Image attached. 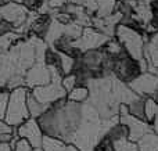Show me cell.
Instances as JSON below:
<instances>
[{"mask_svg":"<svg viewBox=\"0 0 158 151\" xmlns=\"http://www.w3.org/2000/svg\"><path fill=\"white\" fill-rule=\"evenodd\" d=\"M8 96H10V92H7V90L0 92V121H4L6 111H7Z\"/></svg>","mask_w":158,"mask_h":151,"instance_id":"4316f807","label":"cell"},{"mask_svg":"<svg viewBox=\"0 0 158 151\" xmlns=\"http://www.w3.org/2000/svg\"><path fill=\"white\" fill-rule=\"evenodd\" d=\"M0 19H2V15H0Z\"/></svg>","mask_w":158,"mask_h":151,"instance_id":"ab89813d","label":"cell"},{"mask_svg":"<svg viewBox=\"0 0 158 151\" xmlns=\"http://www.w3.org/2000/svg\"><path fill=\"white\" fill-rule=\"evenodd\" d=\"M115 39L122 44L123 51L128 53L135 61L140 65L142 72H146L148 68L147 61L144 58V46L147 39L144 38L139 29L129 25L119 24L115 29Z\"/></svg>","mask_w":158,"mask_h":151,"instance_id":"7a4b0ae2","label":"cell"},{"mask_svg":"<svg viewBox=\"0 0 158 151\" xmlns=\"http://www.w3.org/2000/svg\"><path fill=\"white\" fill-rule=\"evenodd\" d=\"M0 151H13V146L10 143H0Z\"/></svg>","mask_w":158,"mask_h":151,"instance_id":"1f68e13d","label":"cell"},{"mask_svg":"<svg viewBox=\"0 0 158 151\" xmlns=\"http://www.w3.org/2000/svg\"><path fill=\"white\" fill-rule=\"evenodd\" d=\"M89 99V89L86 86H75L68 94H67V100L71 103H77V104H83Z\"/></svg>","mask_w":158,"mask_h":151,"instance_id":"2e32d148","label":"cell"},{"mask_svg":"<svg viewBox=\"0 0 158 151\" xmlns=\"http://www.w3.org/2000/svg\"><path fill=\"white\" fill-rule=\"evenodd\" d=\"M150 6H151V8H153V11H158V0H154Z\"/></svg>","mask_w":158,"mask_h":151,"instance_id":"836d02e7","label":"cell"},{"mask_svg":"<svg viewBox=\"0 0 158 151\" xmlns=\"http://www.w3.org/2000/svg\"><path fill=\"white\" fill-rule=\"evenodd\" d=\"M111 74L114 75L117 79H119L121 82L126 83L135 79L136 76H139L142 74L140 65L128 54V53L122 51L119 55L112 60V68H111Z\"/></svg>","mask_w":158,"mask_h":151,"instance_id":"5b68a950","label":"cell"},{"mask_svg":"<svg viewBox=\"0 0 158 151\" xmlns=\"http://www.w3.org/2000/svg\"><path fill=\"white\" fill-rule=\"evenodd\" d=\"M64 151H79V149H77L74 144H67L65 150H64Z\"/></svg>","mask_w":158,"mask_h":151,"instance_id":"d6a6232c","label":"cell"},{"mask_svg":"<svg viewBox=\"0 0 158 151\" xmlns=\"http://www.w3.org/2000/svg\"><path fill=\"white\" fill-rule=\"evenodd\" d=\"M14 128L6 121H0V143H11L14 137Z\"/></svg>","mask_w":158,"mask_h":151,"instance_id":"603a6c76","label":"cell"},{"mask_svg":"<svg viewBox=\"0 0 158 151\" xmlns=\"http://www.w3.org/2000/svg\"><path fill=\"white\" fill-rule=\"evenodd\" d=\"M50 24H52V15L50 14H38L36 18L31 24L29 32L36 38L44 39V36H46L47 31L50 28Z\"/></svg>","mask_w":158,"mask_h":151,"instance_id":"4fadbf2b","label":"cell"},{"mask_svg":"<svg viewBox=\"0 0 158 151\" xmlns=\"http://www.w3.org/2000/svg\"><path fill=\"white\" fill-rule=\"evenodd\" d=\"M67 143L60 139L50 137V136H43L40 149L43 151H64L65 150Z\"/></svg>","mask_w":158,"mask_h":151,"instance_id":"ac0fdd59","label":"cell"},{"mask_svg":"<svg viewBox=\"0 0 158 151\" xmlns=\"http://www.w3.org/2000/svg\"><path fill=\"white\" fill-rule=\"evenodd\" d=\"M111 38L106 36L104 33L98 32L93 27H86L82 31L81 38L77 42H74L75 49L79 50L81 53L89 51V50H98L103 49V46L110 40Z\"/></svg>","mask_w":158,"mask_h":151,"instance_id":"52a82bcc","label":"cell"},{"mask_svg":"<svg viewBox=\"0 0 158 151\" xmlns=\"http://www.w3.org/2000/svg\"><path fill=\"white\" fill-rule=\"evenodd\" d=\"M21 39H24L18 32L13 31V32L7 33V35L0 36V53H7L15 43H18Z\"/></svg>","mask_w":158,"mask_h":151,"instance_id":"e0dca14e","label":"cell"},{"mask_svg":"<svg viewBox=\"0 0 158 151\" xmlns=\"http://www.w3.org/2000/svg\"><path fill=\"white\" fill-rule=\"evenodd\" d=\"M128 86L139 97H144V99L151 97L156 100L158 97V78L148 71L142 72L132 82H129Z\"/></svg>","mask_w":158,"mask_h":151,"instance_id":"8992f818","label":"cell"},{"mask_svg":"<svg viewBox=\"0 0 158 151\" xmlns=\"http://www.w3.org/2000/svg\"><path fill=\"white\" fill-rule=\"evenodd\" d=\"M67 3H72V4H78L79 0H67Z\"/></svg>","mask_w":158,"mask_h":151,"instance_id":"d590c367","label":"cell"},{"mask_svg":"<svg viewBox=\"0 0 158 151\" xmlns=\"http://www.w3.org/2000/svg\"><path fill=\"white\" fill-rule=\"evenodd\" d=\"M61 83H63V88L65 89L67 94H68L69 92H71L72 89L75 88V86H78L77 76H75V74H69V75H65V76H63V80H61Z\"/></svg>","mask_w":158,"mask_h":151,"instance_id":"484cf974","label":"cell"},{"mask_svg":"<svg viewBox=\"0 0 158 151\" xmlns=\"http://www.w3.org/2000/svg\"><path fill=\"white\" fill-rule=\"evenodd\" d=\"M137 2H140V0H125V3H129V4H131V6L136 4Z\"/></svg>","mask_w":158,"mask_h":151,"instance_id":"e575fe53","label":"cell"},{"mask_svg":"<svg viewBox=\"0 0 158 151\" xmlns=\"http://www.w3.org/2000/svg\"><path fill=\"white\" fill-rule=\"evenodd\" d=\"M28 92L29 90L25 86L24 88L14 89V90L10 92L4 121L10 126H13L14 129H17L19 125H22L27 119L31 118L29 111H28V105H27Z\"/></svg>","mask_w":158,"mask_h":151,"instance_id":"3957f363","label":"cell"},{"mask_svg":"<svg viewBox=\"0 0 158 151\" xmlns=\"http://www.w3.org/2000/svg\"><path fill=\"white\" fill-rule=\"evenodd\" d=\"M81 119V104L63 99L50 105L49 110L38 118V124L44 136L60 139L69 144Z\"/></svg>","mask_w":158,"mask_h":151,"instance_id":"6da1fadb","label":"cell"},{"mask_svg":"<svg viewBox=\"0 0 158 151\" xmlns=\"http://www.w3.org/2000/svg\"><path fill=\"white\" fill-rule=\"evenodd\" d=\"M6 3H8V2H14V3H19V4H21V2L22 0H4Z\"/></svg>","mask_w":158,"mask_h":151,"instance_id":"8d00e7d4","label":"cell"},{"mask_svg":"<svg viewBox=\"0 0 158 151\" xmlns=\"http://www.w3.org/2000/svg\"><path fill=\"white\" fill-rule=\"evenodd\" d=\"M3 90H4V89H0V92H3Z\"/></svg>","mask_w":158,"mask_h":151,"instance_id":"f35d334b","label":"cell"},{"mask_svg":"<svg viewBox=\"0 0 158 151\" xmlns=\"http://www.w3.org/2000/svg\"><path fill=\"white\" fill-rule=\"evenodd\" d=\"M103 51L106 53L108 57L115 58L117 55H119L123 51V47H122V44H121L117 40V39L111 38V39H110V40L103 46Z\"/></svg>","mask_w":158,"mask_h":151,"instance_id":"ffe728a7","label":"cell"},{"mask_svg":"<svg viewBox=\"0 0 158 151\" xmlns=\"http://www.w3.org/2000/svg\"><path fill=\"white\" fill-rule=\"evenodd\" d=\"M27 105H28V111H29L31 118H35V119H38L39 116H42L47 110H49V107L40 104V103H39L38 100H36L35 97L32 96V93H31V92H28Z\"/></svg>","mask_w":158,"mask_h":151,"instance_id":"9a60e30c","label":"cell"},{"mask_svg":"<svg viewBox=\"0 0 158 151\" xmlns=\"http://www.w3.org/2000/svg\"><path fill=\"white\" fill-rule=\"evenodd\" d=\"M64 4H67V0H49V6L52 10L56 8H61Z\"/></svg>","mask_w":158,"mask_h":151,"instance_id":"f546056e","label":"cell"},{"mask_svg":"<svg viewBox=\"0 0 158 151\" xmlns=\"http://www.w3.org/2000/svg\"><path fill=\"white\" fill-rule=\"evenodd\" d=\"M21 4L24 6L28 11H35V13H38L43 6L49 4V0H22Z\"/></svg>","mask_w":158,"mask_h":151,"instance_id":"cb8c5ba5","label":"cell"},{"mask_svg":"<svg viewBox=\"0 0 158 151\" xmlns=\"http://www.w3.org/2000/svg\"><path fill=\"white\" fill-rule=\"evenodd\" d=\"M18 75L15 71V67L11 63L7 53H0V89L6 90L7 82L14 76Z\"/></svg>","mask_w":158,"mask_h":151,"instance_id":"7c38bea8","label":"cell"},{"mask_svg":"<svg viewBox=\"0 0 158 151\" xmlns=\"http://www.w3.org/2000/svg\"><path fill=\"white\" fill-rule=\"evenodd\" d=\"M157 110H158V101L156 99L147 97L144 101V121L147 124L151 125V122H153L154 116L157 114Z\"/></svg>","mask_w":158,"mask_h":151,"instance_id":"44dd1931","label":"cell"},{"mask_svg":"<svg viewBox=\"0 0 158 151\" xmlns=\"http://www.w3.org/2000/svg\"><path fill=\"white\" fill-rule=\"evenodd\" d=\"M114 151H139L137 143L131 141L128 137H119L114 140Z\"/></svg>","mask_w":158,"mask_h":151,"instance_id":"7402d4cb","label":"cell"},{"mask_svg":"<svg viewBox=\"0 0 158 151\" xmlns=\"http://www.w3.org/2000/svg\"><path fill=\"white\" fill-rule=\"evenodd\" d=\"M93 151H114V141L107 135H104V137L98 141Z\"/></svg>","mask_w":158,"mask_h":151,"instance_id":"d4e9b609","label":"cell"},{"mask_svg":"<svg viewBox=\"0 0 158 151\" xmlns=\"http://www.w3.org/2000/svg\"><path fill=\"white\" fill-rule=\"evenodd\" d=\"M32 150H33V147L25 139H18L13 144V151H32Z\"/></svg>","mask_w":158,"mask_h":151,"instance_id":"83f0119b","label":"cell"},{"mask_svg":"<svg viewBox=\"0 0 158 151\" xmlns=\"http://www.w3.org/2000/svg\"><path fill=\"white\" fill-rule=\"evenodd\" d=\"M15 130H17V135H18L19 139L28 140L33 149H40L42 140H43L44 135L38 124V119H35V118L27 119V121L22 125H19Z\"/></svg>","mask_w":158,"mask_h":151,"instance_id":"8fae6325","label":"cell"},{"mask_svg":"<svg viewBox=\"0 0 158 151\" xmlns=\"http://www.w3.org/2000/svg\"><path fill=\"white\" fill-rule=\"evenodd\" d=\"M96 4H97V11L93 17L103 18V17H108L115 11H118L119 0H96Z\"/></svg>","mask_w":158,"mask_h":151,"instance_id":"5bb4252c","label":"cell"},{"mask_svg":"<svg viewBox=\"0 0 158 151\" xmlns=\"http://www.w3.org/2000/svg\"><path fill=\"white\" fill-rule=\"evenodd\" d=\"M50 80H52V71L43 61L35 63L24 75V86L32 90L40 86L49 85Z\"/></svg>","mask_w":158,"mask_h":151,"instance_id":"ba28073f","label":"cell"},{"mask_svg":"<svg viewBox=\"0 0 158 151\" xmlns=\"http://www.w3.org/2000/svg\"><path fill=\"white\" fill-rule=\"evenodd\" d=\"M151 130H153L156 135H158V110H157V114L154 116L153 122H151Z\"/></svg>","mask_w":158,"mask_h":151,"instance_id":"4dcf8cb0","label":"cell"},{"mask_svg":"<svg viewBox=\"0 0 158 151\" xmlns=\"http://www.w3.org/2000/svg\"><path fill=\"white\" fill-rule=\"evenodd\" d=\"M50 71H52V80H50L49 85L36 88L31 92L32 96L40 104L46 105V107H50V105L54 104L58 100L67 99V92L63 88V83H61V80H63L61 72L54 68H50Z\"/></svg>","mask_w":158,"mask_h":151,"instance_id":"277c9868","label":"cell"},{"mask_svg":"<svg viewBox=\"0 0 158 151\" xmlns=\"http://www.w3.org/2000/svg\"><path fill=\"white\" fill-rule=\"evenodd\" d=\"M119 124L126 128V130H128V139L131 141H135V143H137L147 133L153 132L151 130V125L147 124L144 119L135 118V116L129 115V114L128 115L119 116Z\"/></svg>","mask_w":158,"mask_h":151,"instance_id":"30bf717a","label":"cell"},{"mask_svg":"<svg viewBox=\"0 0 158 151\" xmlns=\"http://www.w3.org/2000/svg\"><path fill=\"white\" fill-rule=\"evenodd\" d=\"M14 31V27L10 24L8 21H6V19H0V36L3 35H7V33L13 32Z\"/></svg>","mask_w":158,"mask_h":151,"instance_id":"f1b7e54d","label":"cell"},{"mask_svg":"<svg viewBox=\"0 0 158 151\" xmlns=\"http://www.w3.org/2000/svg\"><path fill=\"white\" fill-rule=\"evenodd\" d=\"M32 151H43V150H42V149H33Z\"/></svg>","mask_w":158,"mask_h":151,"instance_id":"74e56055","label":"cell"},{"mask_svg":"<svg viewBox=\"0 0 158 151\" xmlns=\"http://www.w3.org/2000/svg\"><path fill=\"white\" fill-rule=\"evenodd\" d=\"M157 101H158V97H157Z\"/></svg>","mask_w":158,"mask_h":151,"instance_id":"60d3db41","label":"cell"},{"mask_svg":"<svg viewBox=\"0 0 158 151\" xmlns=\"http://www.w3.org/2000/svg\"><path fill=\"white\" fill-rule=\"evenodd\" d=\"M144 101H146L144 97H137L136 100H133L128 105L129 115L139 119H144Z\"/></svg>","mask_w":158,"mask_h":151,"instance_id":"d6986e66","label":"cell"},{"mask_svg":"<svg viewBox=\"0 0 158 151\" xmlns=\"http://www.w3.org/2000/svg\"><path fill=\"white\" fill-rule=\"evenodd\" d=\"M0 15L3 19L8 21L14 27V29H18L27 22L29 11L19 3L8 2L0 7Z\"/></svg>","mask_w":158,"mask_h":151,"instance_id":"9c48e42d","label":"cell"}]
</instances>
